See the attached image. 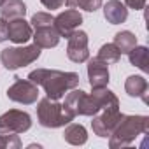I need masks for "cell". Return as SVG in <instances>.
<instances>
[{"label":"cell","instance_id":"ba28073f","mask_svg":"<svg viewBox=\"0 0 149 149\" xmlns=\"http://www.w3.org/2000/svg\"><path fill=\"white\" fill-rule=\"evenodd\" d=\"M16 81L7 88V98L23 105H32L39 98V86L30 79L14 77Z\"/></svg>","mask_w":149,"mask_h":149},{"label":"cell","instance_id":"5bb4252c","mask_svg":"<svg viewBox=\"0 0 149 149\" xmlns=\"http://www.w3.org/2000/svg\"><path fill=\"white\" fill-rule=\"evenodd\" d=\"M104 18L111 25H121L128 18V7L121 0H109L104 6Z\"/></svg>","mask_w":149,"mask_h":149},{"label":"cell","instance_id":"d6986e66","mask_svg":"<svg viewBox=\"0 0 149 149\" xmlns=\"http://www.w3.org/2000/svg\"><path fill=\"white\" fill-rule=\"evenodd\" d=\"M112 44L119 49L121 54H128V51L137 46V37H135L133 32L123 30V32H118V33L114 35V42H112Z\"/></svg>","mask_w":149,"mask_h":149},{"label":"cell","instance_id":"30bf717a","mask_svg":"<svg viewBox=\"0 0 149 149\" xmlns=\"http://www.w3.org/2000/svg\"><path fill=\"white\" fill-rule=\"evenodd\" d=\"M81 23H83V14L77 9H72V7L65 9L53 19V26L56 28L60 37H65V39H68V35L74 30H77L81 26Z\"/></svg>","mask_w":149,"mask_h":149},{"label":"cell","instance_id":"2e32d148","mask_svg":"<svg viewBox=\"0 0 149 149\" xmlns=\"http://www.w3.org/2000/svg\"><path fill=\"white\" fill-rule=\"evenodd\" d=\"M63 139L65 142H68L70 146H83L88 142V132L83 125L79 123H68L65 126V132H63Z\"/></svg>","mask_w":149,"mask_h":149},{"label":"cell","instance_id":"3957f363","mask_svg":"<svg viewBox=\"0 0 149 149\" xmlns=\"http://www.w3.org/2000/svg\"><path fill=\"white\" fill-rule=\"evenodd\" d=\"M63 111L74 119L77 116H95L100 111L98 102L95 100V97L83 90H70V93L65 97V102L61 104Z\"/></svg>","mask_w":149,"mask_h":149},{"label":"cell","instance_id":"ffe728a7","mask_svg":"<svg viewBox=\"0 0 149 149\" xmlns=\"http://www.w3.org/2000/svg\"><path fill=\"white\" fill-rule=\"evenodd\" d=\"M97 58H100L102 61H105L107 65H111V63H118V61H119L121 53H119V49H118L112 42H109V44H104V46L98 49Z\"/></svg>","mask_w":149,"mask_h":149},{"label":"cell","instance_id":"d4e9b609","mask_svg":"<svg viewBox=\"0 0 149 149\" xmlns=\"http://www.w3.org/2000/svg\"><path fill=\"white\" fill-rule=\"evenodd\" d=\"M128 9H133V11H142L146 7V0H125L123 2Z\"/></svg>","mask_w":149,"mask_h":149},{"label":"cell","instance_id":"603a6c76","mask_svg":"<svg viewBox=\"0 0 149 149\" xmlns=\"http://www.w3.org/2000/svg\"><path fill=\"white\" fill-rule=\"evenodd\" d=\"M21 140L18 135H4L0 133V149H19Z\"/></svg>","mask_w":149,"mask_h":149},{"label":"cell","instance_id":"4fadbf2b","mask_svg":"<svg viewBox=\"0 0 149 149\" xmlns=\"http://www.w3.org/2000/svg\"><path fill=\"white\" fill-rule=\"evenodd\" d=\"M33 44H37L40 49H51V47H56L60 44V33L56 32V28L53 25L49 26H40V28H35L33 35Z\"/></svg>","mask_w":149,"mask_h":149},{"label":"cell","instance_id":"9c48e42d","mask_svg":"<svg viewBox=\"0 0 149 149\" xmlns=\"http://www.w3.org/2000/svg\"><path fill=\"white\" fill-rule=\"evenodd\" d=\"M68 44H67V56L74 63H84L90 58V49H88V33L83 30H74L68 35Z\"/></svg>","mask_w":149,"mask_h":149},{"label":"cell","instance_id":"6da1fadb","mask_svg":"<svg viewBox=\"0 0 149 149\" xmlns=\"http://www.w3.org/2000/svg\"><path fill=\"white\" fill-rule=\"evenodd\" d=\"M28 79L37 86H42L47 98L60 100L67 91L77 88L79 74L76 72H63L56 68H35L28 74Z\"/></svg>","mask_w":149,"mask_h":149},{"label":"cell","instance_id":"ac0fdd59","mask_svg":"<svg viewBox=\"0 0 149 149\" xmlns=\"http://www.w3.org/2000/svg\"><path fill=\"white\" fill-rule=\"evenodd\" d=\"M147 56H149V49H147L146 46H135L133 49L128 51V60H130V63H132L133 67L140 68L144 74L149 72V60H147Z\"/></svg>","mask_w":149,"mask_h":149},{"label":"cell","instance_id":"9a60e30c","mask_svg":"<svg viewBox=\"0 0 149 149\" xmlns=\"http://www.w3.org/2000/svg\"><path fill=\"white\" fill-rule=\"evenodd\" d=\"M147 90L149 84L144 76H130L125 81V91L132 98H142L144 104H147Z\"/></svg>","mask_w":149,"mask_h":149},{"label":"cell","instance_id":"277c9868","mask_svg":"<svg viewBox=\"0 0 149 149\" xmlns=\"http://www.w3.org/2000/svg\"><path fill=\"white\" fill-rule=\"evenodd\" d=\"M37 119H39V125L44 128H61L72 121V118L63 111L61 104L58 100H53L47 97L39 100Z\"/></svg>","mask_w":149,"mask_h":149},{"label":"cell","instance_id":"5b68a950","mask_svg":"<svg viewBox=\"0 0 149 149\" xmlns=\"http://www.w3.org/2000/svg\"><path fill=\"white\" fill-rule=\"evenodd\" d=\"M40 51L42 49L37 44L21 46V47H6L0 53V61L7 70H18L21 67H26L37 61L40 56Z\"/></svg>","mask_w":149,"mask_h":149},{"label":"cell","instance_id":"44dd1931","mask_svg":"<svg viewBox=\"0 0 149 149\" xmlns=\"http://www.w3.org/2000/svg\"><path fill=\"white\" fill-rule=\"evenodd\" d=\"M53 19H54V16H51L49 13H35V14L32 16V19H30V25H32V28L35 30V28H40V26H49V25H53Z\"/></svg>","mask_w":149,"mask_h":149},{"label":"cell","instance_id":"484cf974","mask_svg":"<svg viewBox=\"0 0 149 149\" xmlns=\"http://www.w3.org/2000/svg\"><path fill=\"white\" fill-rule=\"evenodd\" d=\"M9 40L7 37V21L4 18H0V42H6Z\"/></svg>","mask_w":149,"mask_h":149},{"label":"cell","instance_id":"4316f807","mask_svg":"<svg viewBox=\"0 0 149 149\" xmlns=\"http://www.w3.org/2000/svg\"><path fill=\"white\" fill-rule=\"evenodd\" d=\"M4 2H6V0H0V6H2V4H4Z\"/></svg>","mask_w":149,"mask_h":149},{"label":"cell","instance_id":"8992f818","mask_svg":"<svg viewBox=\"0 0 149 149\" xmlns=\"http://www.w3.org/2000/svg\"><path fill=\"white\" fill-rule=\"evenodd\" d=\"M32 128V116L19 109H11L0 116V133L19 135Z\"/></svg>","mask_w":149,"mask_h":149},{"label":"cell","instance_id":"7402d4cb","mask_svg":"<svg viewBox=\"0 0 149 149\" xmlns=\"http://www.w3.org/2000/svg\"><path fill=\"white\" fill-rule=\"evenodd\" d=\"M74 7H79L86 13H95L102 7V0H72Z\"/></svg>","mask_w":149,"mask_h":149},{"label":"cell","instance_id":"8fae6325","mask_svg":"<svg viewBox=\"0 0 149 149\" xmlns=\"http://www.w3.org/2000/svg\"><path fill=\"white\" fill-rule=\"evenodd\" d=\"M88 83L91 88H104L109 84V65L100 58H88Z\"/></svg>","mask_w":149,"mask_h":149},{"label":"cell","instance_id":"e0dca14e","mask_svg":"<svg viewBox=\"0 0 149 149\" xmlns=\"http://www.w3.org/2000/svg\"><path fill=\"white\" fill-rule=\"evenodd\" d=\"M25 14H26V6L23 0H6L0 6V18H4L6 21L25 18Z\"/></svg>","mask_w":149,"mask_h":149},{"label":"cell","instance_id":"7c38bea8","mask_svg":"<svg viewBox=\"0 0 149 149\" xmlns=\"http://www.w3.org/2000/svg\"><path fill=\"white\" fill-rule=\"evenodd\" d=\"M33 28L30 21H25V18H16L7 21V37L14 44H25L32 39Z\"/></svg>","mask_w":149,"mask_h":149},{"label":"cell","instance_id":"52a82bcc","mask_svg":"<svg viewBox=\"0 0 149 149\" xmlns=\"http://www.w3.org/2000/svg\"><path fill=\"white\" fill-rule=\"evenodd\" d=\"M121 111H119V105H111V107H105L102 111H98L91 121V128H93V133L98 135L100 139H107L112 130L116 128V125L119 123L121 119Z\"/></svg>","mask_w":149,"mask_h":149},{"label":"cell","instance_id":"7a4b0ae2","mask_svg":"<svg viewBox=\"0 0 149 149\" xmlns=\"http://www.w3.org/2000/svg\"><path fill=\"white\" fill-rule=\"evenodd\" d=\"M149 132V118L147 116H128L123 114L112 133L109 135V147L111 149H121L130 146L139 135Z\"/></svg>","mask_w":149,"mask_h":149},{"label":"cell","instance_id":"cb8c5ba5","mask_svg":"<svg viewBox=\"0 0 149 149\" xmlns=\"http://www.w3.org/2000/svg\"><path fill=\"white\" fill-rule=\"evenodd\" d=\"M40 4L46 7V9H60V7H63V6H67V7H74V4H72V0H40Z\"/></svg>","mask_w":149,"mask_h":149}]
</instances>
